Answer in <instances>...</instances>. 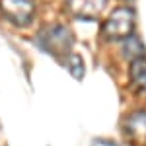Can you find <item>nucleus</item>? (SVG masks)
Instances as JSON below:
<instances>
[{"mask_svg": "<svg viewBox=\"0 0 146 146\" xmlns=\"http://www.w3.org/2000/svg\"><path fill=\"white\" fill-rule=\"evenodd\" d=\"M64 64L70 68V72H72L74 78H82V76H84V60H82L80 55L70 53V55L64 58Z\"/></svg>", "mask_w": 146, "mask_h": 146, "instance_id": "nucleus-8", "label": "nucleus"}, {"mask_svg": "<svg viewBox=\"0 0 146 146\" xmlns=\"http://www.w3.org/2000/svg\"><path fill=\"white\" fill-rule=\"evenodd\" d=\"M37 45L41 47V51L49 53L51 56H60L64 60L72 51L74 35L70 31V27L62 25V23H53V25H47L39 31Z\"/></svg>", "mask_w": 146, "mask_h": 146, "instance_id": "nucleus-1", "label": "nucleus"}, {"mask_svg": "<svg viewBox=\"0 0 146 146\" xmlns=\"http://www.w3.org/2000/svg\"><path fill=\"white\" fill-rule=\"evenodd\" d=\"M92 146H119V144L113 142V140H107V138H96Z\"/></svg>", "mask_w": 146, "mask_h": 146, "instance_id": "nucleus-9", "label": "nucleus"}, {"mask_svg": "<svg viewBox=\"0 0 146 146\" xmlns=\"http://www.w3.org/2000/svg\"><path fill=\"white\" fill-rule=\"evenodd\" d=\"M129 76H131V84L135 88H138L140 92H146V58H138V60L131 62Z\"/></svg>", "mask_w": 146, "mask_h": 146, "instance_id": "nucleus-6", "label": "nucleus"}, {"mask_svg": "<svg viewBox=\"0 0 146 146\" xmlns=\"http://www.w3.org/2000/svg\"><path fill=\"white\" fill-rule=\"evenodd\" d=\"M107 0H66V10L84 22L98 20L100 14L105 10Z\"/></svg>", "mask_w": 146, "mask_h": 146, "instance_id": "nucleus-4", "label": "nucleus"}, {"mask_svg": "<svg viewBox=\"0 0 146 146\" xmlns=\"http://www.w3.org/2000/svg\"><path fill=\"white\" fill-rule=\"evenodd\" d=\"M123 135L133 144L146 146V111H135L125 119Z\"/></svg>", "mask_w": 146, "mask_h": 146, "instance_id": "nucleus-5", "label": "nucleus"}, {"mask_svg": "<svg viewBox=\"0 0 146 146\" xmlns=\"http://www.w3.org/2000/svg\"><path fill=\"white\" fill-rule=\"evenodd\" d=\"M123 56H125V58H129L131 62H133V60H138V58H146V49H144V45L140 43L138 37L131 35L129 39H125V43H123Z\"/></svg>", "mask_w": 146, "mask_h": 146, "instance_id": "nucleus-7", "label": "nucleus"}, {"mask_svg": "<svg viewBox=\"0 0 146 146\" xmlns=\"http://www.w3.org/2000/svg\"><path fill=\"white\" fill-rule=\"evenodd\" d=\"M0 14L14 25H27L35 16L33 0H0Z\"/></svg>", "mask_w": 146, "mask_h": 146, "instance_id": "nucleus-3", "label": "nucleus"}, {"mask_svg": "<svg viewBox=\"0 0 146 146\" xmlns=\"http://www.w3.org/2000/svg\"><path fill=\"white\" fill-rule=\"evenodd\" d=\"M136 14L131 6H119L107 16L101 25V35L109 41H125L135 31Z\"/></svg>", "mask_w": 146, "mask_h": 146, "instance_id": "nucleus-2", "label": "nucleus"}]
</instances>
